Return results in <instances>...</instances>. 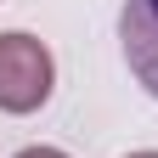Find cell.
I'll return each instance as SVG.
<instances>
[{
  "mask_svg": "<svg viewBox=\"0 0 158 158\" xmlns=\"http://www.w3.org/2000/svg\"><path fill=\"white\" fill-rule=\"evenodd\" d=\"M56 62L45 51V40H34L23 28L0 34V113H34L51 102Z\"/></svg>",
  "mask_w": 158,
  "mask_h": 158,
  "instance_id": "6da1fadb",
  "label": "cell"
},
{
  "mask_svg": "<svg viewBox=\"0 0 158 158\" xmlns=\"http://www.w3.org/2000/svg\"><path fill=\"white\" fill-rule=\"evenodd\" d=\"M118 40H124V62L135 73V85L158 102V0H124Z\"/></svg>",
  "mask_w": 158,
  "mask_h": 158,
  "instance_id": "7a4b0ae2",
  "label": "cell"
},
{
  "mask_svg": "<svg viewBox=\"0 0 158 158\" xmlns=\"http://www.w3.org/2000/svg\"><path fill=\"white\" fill-rule=\"evenodd\" d=\"M17 158H68V152H62V147H23Z\"/></svg>",
  "mask_w": 158,
  "mask_h": 158,
  "instance_id": "3957f363",
  "label": "cell"
},
{
  "mask_svg": "<svg viewBox=\"0 0 158 158\" xmlns=\"http://www.w3.org/2000/svg\"><path fill=\"white\" fill-rule=\"evenodd\" d=\"M130 158H158V152H130Z\"/></svg>",
  "mask_w": 158,
  "mask_h": 158,
  "instance_id": "277c9868",
  "label": "cell"
}]
</instances>
